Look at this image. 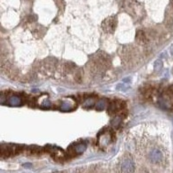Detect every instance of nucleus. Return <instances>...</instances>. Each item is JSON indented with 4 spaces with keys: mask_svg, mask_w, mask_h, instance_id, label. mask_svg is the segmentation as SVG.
<instances>
[{
    "mask_svg": "<svg viewBox=\"0 0 173 173\" xmlns=\"http://www.w3.org/2000/svg\"><path fill=\"white\" fill-rule=\"evenodd\" d=\"M116 23H117V22H116L115 18H108L103 22L102 26H103V29L105 30V31L111 33V32H113V31L115 30Z\"/></svg>",
    "mask_w": 173,
    "mask_h": 173,
    "instance_id": "nucleus-1",
    "label": "nucleus"
},
{
    "mask_svg": "<svg viewBox=\"0 0 173 173\" xmlns=\"http://www.w3.org/2000/svg\"><path fill=\"white\" fill-rule=\"evenodd\" d=\"M121 173H133L135 170V165L132 159H126L121 164Z\"/></svg>",
    "mask_w": 173,
    "mask_h": 173,
    "instance_id": "nucleus-2",
    "label": "nucleus"
},
{
    "mask_svg": "<svg viewBox=\"0 0 173 173\" xmlns=\"http://www.w3.org/2000/svg\"><path fill=\"white\" fill-rule=\"evenodd\" d=\"M149 158L153 163H159L163 159V154L159 150L154 149L153 152L150 153Z\"/></svg>",
    "mask_w": 173,
    "mask_h": 173,
    "instance_id": "nucleus-3",
    "label": "nucleus"
},
{
    "mask_svg": "<svg viewBox=\"0 0 173 173\" xmlns=\"http://www.w3.org/2000/svg\"><path fill=\"white\" fill-rule=\"evenodd\" d=\"M86 150V145L84 144H79L74 147V153H82Z\"/></svg>",
    "mask_w": 173,
    "mask_h": 173,
    "instance_id": "nucleus-4",
    "label": "nucleus"
},
{
    "mask_svg": "<svg viewBox=\"0 0 173 173\" xmlns=\"http://www.w3.org/2000/svg\"><path fill=\"white\" fill-rule=\"evenodd\" d=\"M10 105H12V106H17V105H19L21 103V101L19 98H18V97H12V98H10V101H9Z\"/></svg>",
    "mask_w": 173,
    "mask_h": 173,
    "instance_id": "nucleus-5",
    "label": "nucleus"
}]
</instances>
